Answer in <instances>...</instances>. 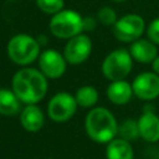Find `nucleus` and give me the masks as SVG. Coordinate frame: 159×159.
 Instances as JSON below:
<instances>
[{
  "instance_id": "1",
  "label": "nucleus",
  "mask_w": 159,
  "mask_h": 159,
  "mask_svg": "<svg viewBox=\"0 0 159 159\" xmlns=\"http://www.w3.org/2000/svg\"><path fill=\"white\" fill-rule=\"evenodd\" d=\"M47 77L32 67L19 70L11 80L12 91L19 99L26 104L39 103L47 93Z\"/></svg>"
},
{
  "instance_id": "2",
  "label": "nucleus",
  "mask_w": 159,
  "mask_h": 159,
  "mask_svg": "<svg viewBox=\"0 0 159 159\" xmlns=\"http://www.w3.org/2000/svg\"><path fill=\"white\" fill-rule=\"evenodd\" d=\"M88 137L97 143H108L118 134V123L114 116L103 107L92 108L84 119Z\"/></svg>"
},
{
  "instance_id": "3",
  "label": "nucleus",
  "mask_w": 159,
  "mask_h": 159,
  "mask_svg": "<svg viewBox=\"0 0 159 159\" xmlns=\"http://www.w3.org/2000/svg\"><path fill=\"white\" fill-rule=\"evenodd\" d=\"M7 55L19 66L30 65L40 56V42L27 34H17L9 40Z\"/></svg>"
},
{
  "instance_id": "4",
  "label": "nucleus",
  "mask_w": 159,
  "mask_h": 159,
  "mask_svg": "<svg viewBox=\"0 0 159 159\" xmlns=\"http://www.w3.org/2000/svg\"><path fill=\"white\" fill-rule=\"evenodd\" d=\"M50 31L58 39H71L83 31V17L75 10L65 9L52 15Z\"/></svg>"
},
{
  "instance_id": "5",
  "label": "nucleus",
  "mask_w": 159,
  "mask_h": 159,
  "mask_svg": "<svg viewBox=\"0 0 159 159\" xmlns=\"http://www.w3.org/2000/svg\"><path fill=\"white\" fill-rule=\"evenodd\" d=\"M133 57L125 48H117L111 51L102 62L103 76L112 81L124 80L132 71Z\"/></svg>"
},
{
  "instance_id": "6",
  "label": "nucleus",
  "mask_w": 159,
  "mask_h": 159,
  "mask_svg": "<svg viewBox=\"0 0 159 159\" xmlns=\"http://www.w3.org/2000/svg\"><path fill=\"white\" fill-rule=\"evenodd\" d=\"M145 29L144 19L137 14H127L113 25L114 37L122 42H133L143 35Z\"/></svg>"
},
{
  "instance_id": "7",
  "label": "nucleus",
  "mask_w": 159,
  "mask_h": 159,
  "mask_svg": "<svg viewBox=\"0 0 159 159\" xmlns=\"http://www.w3.org/2000/svg\"><path fill=\"white\" fill-rule=\"evenodd\" d=\"M77 106L75 96L68 92H58L50 99L47 104V114L55 122H66L73 117Z\"/></svg>"
},
{
  "instance_id": "8",
  "label": "nucleus",
  "mask_w": 159,
  "mask_h": 159,
  "mask_svg": "<svg viewBox=\"0 0 159 159\" xmlns=\"http://www.w3.org/2000/svg\"><path fill=\"white\" fill-rule=\"evenodd\" d=\"M92 52V41L87 35L80 34L71 39L63 48V56L70 65H81Z\"/></svg>"
},
{
  "instance_id": "9",
  "label": "nucleus",
  "mask_w": 159,
  "mask_h": 159,
  "mask_svg": "<svg viewBox=\"0 0 159 159\" xmlns=\"http://www.w3.org/2000/svg\"><path fill=\"white\" fill-rule=\"evenodd\" d=\"M39 66L40 71L47 77V78H60L65 75L67 61L63 55H61L58 51L48 48L40 53L39 56Z\"/></svg>"
},
{
  "instance_id": "10",
  "label": "nucleus",
  "mask_w": 159,
  "mask_h": 159,
  "mask_svg": "<svg viewBox=\"0 0 159 159\" xmlns=\"http://www.w3.org/2000/svg\"><path fill=\"white\" fill-rule=\"evenodd\" d=\"M132 87L138 98L144 101L155 99L159 96V75L155 72H142L134 78Z\"/></svg>"
},
{
  "instance_id": "11",
  "label": "nucleus",
  "mask_w": 159,
  "mask_h": 159,
  "mask_svg": "<svg viewBox=\"0 0 159 159\" xmlns=\"http://www.w3.org/2000/svg\"><path fill=\"white\" fill-rule=\"evenodd\" d=\"M139 135L147 142L155 143L159 140V117L154 112L144 111L138 119Z\"/></svg>"
},
{
  "instance_id": "12",
  "label": "nucleus",
  "mask_w": 159,
  "mask_h": 159,
  "mask_svg": "<svg viewBox=\"0 0 159 159\" xmlns=\"http://www.w3.org/2000/svg\"><path fill=\"white\" fill-rule=\"evenodd\" d=\"M20 123L27 132H39L45 124V116L36 104H27L20 112Z\"/></svg>"
},
{
  "instance_id": "13",
  "label": "nucleus",
  "mask_w": 159,
  "mask_h": 159,
  "mask_svg": "<svg viewBox=\"0 0 159 159\" xmlns=\"http://www.w3.org/2000/svg\"><path fill=\"white\" fill-rule=\"evenodd\" d=\"M129 53L138 62L152 63V61L158 56V48L153 41L138 39L132 42L129 47Z\"/></svg>"
},
{
  "instance_id": "14",
  "label": "nucleus",
  "mask_w": 159,
  "mask_h": 159,
  "mask_svg": "<svg viewBox=\"0 0 159 159\" xmlns=\"http://www.w3.org/2000/svg\"><path fill=\"white\" fill-rule=\"evenodd\" d=\"M133 94H134V92H133L132 84L124 80L112 81L107 88L108 99L117 106H122V104L128 103Z\"/></svg>"
},
{
  "instance_id": "15",
  "label": "nucleus",
  "mask_w": 159,
  "mask_h": 159,
  "mask_svg": "<svg viewBox=\"0 0 159 159\" xmlns=\"http://www.w3.org/2000/svg\"><path fill=\"white\" fill-rule=\"evenodd\" d=\"M107 159H134V150L130 143L123 138H113L106 148Z\"/></svg>"
},
{
  "instance_id": "16",
  "label": "nucleus",
  "mask_w": 159,
  "mask_h": 159,
  "mask_svg": "<svg viewBox=\"0 0 159 159\" xmlns=\"http://www.w3.org/2000/svg\"><path fill=\"white\" fill-rule=\"evenodd\" d=\"M21 101L15 92L6 88H0V114L1 116H15L21 112Z\"/></svg>"
},
{
  "instance_id": "17",
  "label": "nucleus",
  "mask_w": 159,
  "mask_h": 159,
  "mask_svg": "<svg viewBox=\"0 0 159 159\" xmlns=\"http://www.w3.org/2000/svg\"><path fill=\"white\" fill-rule=\"evenodd\" d=\"M75 98L80 107L92 108L98 102V91L92 86H82L77 89Z\"/></svg>"
},
{
  "instance_id": "18",
  "label": "nucleus",
  "mask_w": 159,
  "mask_h": 159,
  "mask_svg": "<svg viewBox=\"0 0 159 159\" xmlns=\"http://www.w3.org/2000/svg\"><path fill=\"white\" fill-rule=\"evenodd\" d=\"M119 138H123L125 140H134L139 135V127L138 120L134 119H125L120 124H118V134Z\"/></svg>"
},
{
  "instance_id": "19",
  "label": "nucleus",
  "mask_w": 159,
  "mask_h": 159,
  "mask_svg": "<svg viewBox=\"0 0 159 159\" xmlns=\"http://www.w3.org/2000/svg\"><path fill=\"white\" fill-rule=\"evenodd\" d=\"M36 4L42 12L55 15L58 11L63 10L65 0H36Z\"/></svg>"
},
{
  "instance_id": "20",
  "label": "nucleus",
  "mask_w": 159,
  "mask_h": 159,
  "mask_svg": "<svg viewBox=\"0 0 159 159\" xmlns=\"http://www.w3.org/2000/svg\"><path fill=\"white\" fill-rule=\"evenodd\" d=\"M97 17H98L99 22L106 26H113L117 21V14H116L114 9H112L109 6L101 7L97 12Z\"/></svg>"
},
{
  "instance_id": "21",
  "label": "nucleus",
  "mask_w": 159,
  "mask_h": 159,
  "mask_svg": "<svg viewBox=\"0 0 159 159\" xmlns=\"http://www.w3.org/2000/svg\"><path fill=\"white\" fill-rule=\"evenodd\" d=\"M147 35L150 41H153L155 45H159V17L149 24L147 29Z\"/></svg>"
},
{
  "instance_id": "22",
  "label": "nucleus",
  "mask_w": 159,
  "mask_h": 159,
  "mask_svg": "<svg viewBox=\"0 0 159 159\" xmlns=\"http://www.w3.org/2000/svg\"><path fill=\"white\" fill-rule=\"evenodd\" d=\"M96 27V20L91 16L83 17V31H92Z\"/></svg>"
},
{
  "instance_id": "23",
  "label": "nucleus",
  "mask_w": 159,
  "mask_h": 159,
  "mask_svg": "<svg viewBox=\"0 0 159 159\" xmlns=\"http://www.w3.org/2000/svg\"><path fill=\"white\" fill-rule=\"evenodd\" d=\"M152 68H153V72H155L157 75H159V56H157L152 61Z\"/></svg>"
},
{
  "instance_id": "24",
  "label": "nucleus",
  "mask_w": 159,
  "mask_h": 159,
  "mask_svg": "<svg viewBox=\"0 0 159 159\" xmlns=\"http://www.w3.org/2000/svg\"><path fill=\"white\" fill-rule=\"evenodd\" d=\"M113 1H118V2H120V1H125V0H113Z\"/></svg>"
},
{
  "instance_id": "25",
  "label": "nucleus",
  "mask_w": 159,
  "mask_h": 159,
  "mask_svg": "<svg viewBox=\"0 0 159 159\" xmlns=\"http://www.w3.org/2000/svg\"><path fill=\"white\" fill-rule=\"evenodd\" d=\"M10 1H12V0H10Z\"/></svg>"
}]
</instances>
